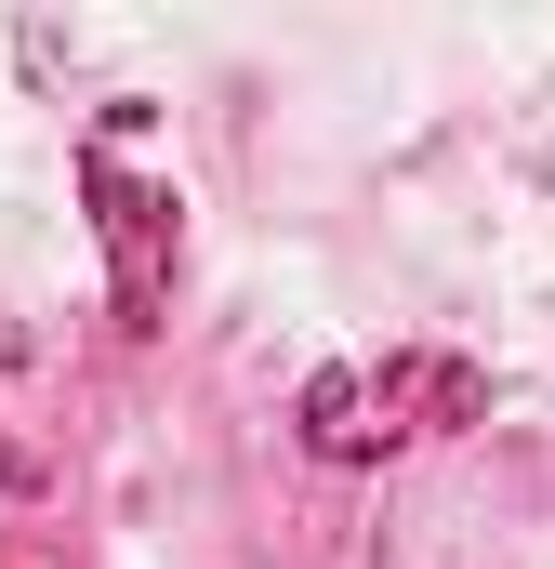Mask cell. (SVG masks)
Masks as SVG:
<instances>
[{
    "mask_svg": "<svg viewBox=\"0 0 555 569\" xmlns=\"http://www.w3.org/2000/svg\"><path fill=\"white\" fill-rule=\"evenodd\" d=\"M93 226H107V252H120V318H159V199L120 186V159H93Z\"/></svg>",
    "mask_w": 555,
    "mask_h": 569,
    "instance_id": "cell-2",
    "label": "cell"
},
{
    "mask_svg": "<svg viewBox=\"0 0 555 569\" xmlns=\"http://www.w3.org/2000/svg\"><path fill=\"white\" fill-rule=\"evenodd\" d=\"M476 411H490V371L411 345V358H384V371H317V385H304V450H317V463H384V450L450 437V425H476Z\"/></svg>",
    "mask_w": 555,
    "mask_h": 569,
    "instance_id": "cell-1",
    "label": "cell"
}]
</instances>
